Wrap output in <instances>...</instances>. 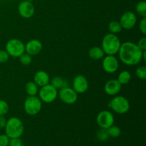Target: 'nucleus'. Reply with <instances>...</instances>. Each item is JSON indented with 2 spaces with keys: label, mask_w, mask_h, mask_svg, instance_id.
Masks as SVG:
<instances>
[{
  "label": "nucleus",
  "mask_w": 146,
  "mask_h": 146,
  "mask_svg": "<svg viewBox=\"0 0 146 146\" xmlns=\"http://www.w3.org/2000/svg\"><path fill=\"white\" fill-rule=\"evenodd\" d=\"M38 98L45 104H51L58 97V90L51 84H47L38 90Z\"/></svg>",
  "instance_id": "0eeeda50"
},
{
  "label": "nucleus",
  "mask_w": 146,
  "mask_h": 146,
  "mask_svg": "<svg viewBox=\"0 0 146 146\" xmlns=\"http://www.w3.org/2000/svg\"><path fill=\"white\" fill-rule=\"evenodd\" d=\"M10 138L6 134L0 135V146H9Z\"/></svg>",
  "instance_id": "c85d7f7f"
},
{
  "label": "nucleus",
  "mask_w": 146,
  "mask_h": 146,
  "mask_svg": "<svg viewBox=\"0 0 146 146\" xmlns=\"http://www.w3.org/2000/svg\"><path fill=\"white\" fill-rule=\"evenodd\" d=\"M108 107L116 113L125 114L130 110V103L125 97L117 96L109 101Z\"/></svg>",
  "instance_id": "20e7f679"
},
{
  "label": "nucleus",
  "mask_w": 146,
  "mask_h": 146,
  "mask_svg": "<svg viewBox=\"0 0 146 146\" xmlns=\"http://www.w3.org/2000/svg\"><path fill=\"white\" fill-rule=\"evenodd\" d=\"M19 58L20 63L24 66H29L32 62V57H31V56L26 52L21 54Z\"/></svg>",
  "instance_id": "393cba45"
},
{
  "label": "nucleus",
  "mask_w": 146,
  "mask_h": 146,
  "mask_svg": "<svg viewBox=\"0 0 146 146\" xmlns=\"http://www.w3.org/2000/svg\"><path fill=\"white\" fill-rule=\"evenodd\" d=\"M9 110V106L7 101L0 100V115H5Z\"/></svg>",
  "instance_id": "bb28decb"
},
{
  "label": "nucleus",
  "mask_w": 146,
  "mask_h": 146,
  "mask_svg": "<svg viewBox=\"0 0 146 146\" xmlns=\"http://www.w3.org/2000/svg\"><path fill=\"white\" fill-rule=\"evenodd\" d=\"M34 82L40 87L47 85L50 82L49 75L44 71H36L34 76Z\"/></svg>",
  "instance_id": "dca6fc26"
},
{
  "label": "nucleus",
  "mask_w": 146,
  "mask_h": 146,
  "mask_svg": "<svg viewBox=\"0 0 146 146\" xmlns=\"http://www.w3.org/2000/svg\"><path fill=\"white\" fill-rule=\"evenodd\" d=\"M9 58V55L6 50H0V64L6 63Z\"/></svg>",
  "instance_id": "cd10ccee"
},
{
  "label": "nucleus",
  "mask_w": 146,
  "mask_h": 146,
  "mask_svg": "<svg viewBox=\"0 0 146 146\" xmlns=\"http://www.w3.org/2000/svg\"><path fill=\"white\" fill-rule=\"evenodd\" d=\"M135 11L137 14L142 18L146 17V2L145 1H141L135 6Z\"/></svg>",
  "instance_id": "4be33fe9"
},
{
  "label": "nucleus",
  "mask_w": 146,
  "mask_h": 146,
  "mask_svg": "<svg viewBox=\"0 0 146 146\" xmlns=\"http://www.w3.org/2000/svg\"><path fill=\"white\" fill-rule=\"evenodd\" d=\"M121 45V42L118 36L108 33L103 38L101 48L106 55H115L118 54Z\"/></svg>",
  "instance_id": "f03ea898"
},
{
  "label": "nucleus",
  "mask_w": 146,
  "mask_h": 146,
  "mask_svg": "<svg viewBox=\"0 0 146 146\" xmlns=\"http://www.w3.org/2000/svg\"><path fill=\"white\" fill-rule=\"evenodd\" d=\"M102 66L104 71L108 74H114L119 67V61L114 55H107L104 57Z\"/></svg>",
  "instance_id": "9b49d317"
},
{
  "label": "nucleus",
  "mask_w": 146,
  "mask_h": 146,
  "mask_svg": "<svg viewBox=\"0 0 146 146\" xmlns=\"http://www.w3.org/2000/svg\"><path fill=\"white\" fill-rule=\"evenodd\" d=\"M58 96L63 103L68 105L74 104L78 100V94L69 86L63 87L59 89Z\"/></svg>",
  "instance_id": "6e6552de"
},
{
  "label": "nucleus",
  "mask_w": 146,
  "mask_h": 146,
  "mask_svg": "<svg viewBox=\"0 0 146 146\" xmlns=\"http://www.w3.org/2000/svg\"><path fill=\"white\" fill-rule=\"evenodd\" d=\"M122 29L123 28L119 21H112L108 24V30H109L110 33H111V34H119L122 31Z\"/></svg>",
  "instance_id": "412c9836"
},
{
  "label": "nucleus",
  "mask_w": 146,
  "mask_h": 146,
  "mask_svg": "<svg viewBox=\"0 0 146 146\" xmlns=\"http://www.w3.org/2000/svg\"><path fill=\"white\" fill-rule=\"evenodd\" d=\"M26 1H30V2H32L34 0H26Z\"/></svg>",
  "instance_id": "72a5a7b5"
},
{
  "label": "nucleus",
  "mask_w": 146,
  "mask_h": 146,
  "mask_svg": "<svg viewBox=\"0 0 146 146\" xmlns=\"http://www.w3.org/2000/svg\"><path fill=\"white\" fill-rule=\"evenodd\" d=\"M40 1H43V0H40Z\"/></svg>",
  "instance_id": "f704fd0d"
},
{
  "label": "nucleus",
  "mask_w": 146,
  "mask_h": 146,
  "mask_svg": "<svg viewBox=\"0 0 146 146\" xmlns=\"http://www.w3.org/2000/svg\"><path fill=\"white\" fill-rule=\"evenodd\" d=\"M38 86L34 81H29L25 85V91L28 96H36L38 92Z\"/></svg>",
  "instance_id": "a211bd4d"
},
{
  "label": "nucleus",
  "mask_w": 146,
  "mask_h": 146,
  "mask_svg": "<svg viewBox=\"0 0 146 146\" xmlns=\"http://www.w3.org/2000/svg\"><path fill=\"white\" fill-rule=\"evenodd\" d=\"M42 108V101L36 96H28L24 101V109L27 114L29 115H36Z\"/></svg>",
  "instance_id": "423d86ee"
},
{
  "label": "nucleus",
  "mask_w": 146,
  "mask_h": 146,
  "mask_svg": "<svg viewBox=\"0 0 146 146\" xmlns=\"http://www.w3.org/2000/svg\"><path fill=\"white\" fill-rule=\"evenodd\" d=\"M136 44L141 50L145 51V50H146V37L143 36L140 38Z\"/></svg>",
  "instance_id": "2f4dec72"
},
{
  "label": "nucleus",
  "mask_w": 146,
  "mask_h": 146,
  "mask_svg": "<svg viewBox=\"0 0 146 146\" xmlns=\"http://www.w3.org/2000/svg\"><path fill=\"white\" fill-rule=\"evenodd\" d=\"M54 88L58 89H61L63 87L68 86V81H66V80H64V78H61V76H55L51 79V84Z\"/></svg>",
  "instance_id": "6ab92c4d"
},
{
  "label": "nucleus",
  "mask_w": 146,
  "mask_h": 146,
  "mask_svg": "<svg viewBox=\"0 0 146 146\" xmlns=\"http://www.w3.org/2000/svg\"><path fill=\"white\" fill-rule=\"evenodd\" d=\"M5 134L9 138H20L24 133V126L23 122L17 117H11L7 121Z\"/></svg>",
  "instance_id": "7ed1b4c3"
},
{
  "label": "nucleus",
  "mask_w": 146,
  "mask_h": 146,
  "mask_svg": "<svg viewBox=\"0 0 146 146\" xmlns=\"http://www.w3.org/2000/svg\"><path fill=\"white\" fill-rule=\"evenodd\" d=\"M122 63L127 66L138 65L143 60V51L132 41H125L121 44L118 52Z\"/></svg>",
  "instance_id": "f257e3e1"
},
{
  "label": "nucleus",
  "mask_w": 146,
  "mask_h": 146,
  "mask_svg": "<svg viewBox=\"0 0 146 146\" xmlns=\"http://www.w3.org/2000/svg\"><path fill=\"white\" fill-rule=\"evenodd\" d=\"M7 121L4 115H0V129L4 128L5 127L6 123H7Z\"/></svg>",
  "instance_id": "473e14b6"
},
{
  "label": "nucleus",
  "mask_w": 146,
  "mask_h": 146,
  "mask_svg": "<svg viewBox=\"0 0 146 146\" xmlns=\"http://www.w3.org/2000/svg\"><path fill=\"white\" fill-rule=\"evenodd\" d=\"M22 146H24V145H22Z\"/></svg>",
  "instance_id": "c9c22d12"
},
{
  "label": "nucleus",
  "mask_w": 146,
  "mask_h": 146,
  "mask_svg": "<svg viewBox=\"0 0 146 146\" xmlns=\"http://www.w3.org/2000/svg\"><path fill=\"white\" fill-rule=\"evenodd\" d=\"M96 138L101 142H105V141H108L110 137L108 133V131H107V129L100 128L96 133Z\"/></svg>",
  "instance_id": "b1692460"
},
{
  "label": "nucleus",
  "mask_w": 146,
  "mask_h": 146,
  "mask_svg": "<svg viewBox=\"0 0 146 146\" xmlns=\"http://www.w3.org/2000/svg\"><path fill=\"white\" fill-rule=\"evenodd\" d=\"M135 75L139 79L145 80L146 78V68L144 66L138 67L135 70Z\"/></svg>",
  "instance_id": "a878e982"
},
{
  "label": "nucleus",
  "mask_w": 146,
  "mask_h": 146,
  "mask_svg": "<svg viewBox=\"0 0 146 146\" xmlns=\"http://www.w3.org/2000/svg\"><path fill=\"white\" fill-rule=\"evenodd\" d=\"M18 12L22 18L30 19L34 16L35 12V7L32 2L24 0L19 4Z\"/></svg>",
  "instance_id": "ddd939ff"
},
{
  "label": "nucleus",
  "mask_w": 146,
  "mask_h": 146,
  "mask_svg": "<svg viewBox=\"0 0 146 146\" xmlns=\"http://www.w3.org/2000/svg\"><path fill=\"white\" fill-rule=\"evenodd\" d=\"M23 143L20 138H10L9 146H22Z\"/></svg>",
  "instance_id": "c756f323"
},
{
  "label": "nucleus",
  "mask_w": 146,
  "mask_h": 146,
  "mask_svg": "<svg viewBox=\"0 0 146 146\" xmlns=\"http://www.w3.org/2000/svg\"><path fill=\"white\" fill-rule=\"evenodd\" d=\"M42 48V44L38 39H31L25 44V52L31 56L38 55Z\"/></svg>",
  "instance_id": "4468645a"
},
{
  "label": "nucleus",
  "mask_w": 146,
  "mask_h": 146,
  "mask_svg": "<svg viewBox=\"0 0 146 146\" xmlns=\"http://www.w3.org/2000/svg\"><path fill=\"white\" fill-rule=\"evenodd\" d=\"M139 29L143 34H146V17L142 18L139 23Z\"/></svg>",
  "instance_id": "7c9ffc66"
},
{
  "label": "nucleus",
  "mask_w": 146,
  "mask_h": 146,
  "mask_svg": "<svg viewBox=\"0 0 146 146\" xmlns=\"http://www.w3.org/2000/svg\"><path fill=\"white\" fill-rule=\"evenodd\" d=\"M108 133L109 135V137L111 138H118L121 135V130L119 127L116 126V125H113L111 126L107 129Z\"/></svg>",
  "instance_id": "5701e85b"
},
{
  "label": "nucleus",
  "mask_w": 146,
  "mask_h": 146,
  "mask_svg": "<svg viewBox=\"0 0 146 146\" xmlns=\"http://www.w3.org/2000/svg\"><path fill=\"white\" fill-rule=\"evenodd\" d=\"M73 89L77 94H84L89 88L88 81L86 76L83 75H77L74 77L72 83Z\"/></svg>",
  "instance_id": "f8f14e48"
},
{
  "label": "nucleus",
  "mask_w": 146,
  "mask_h": 146,
  "mask_svg": "<svg viewBox=\"0 0 146 146\" xmlns=\"http://www.w3.org/2000/svg\"><path fill=\"white\" fill-rule=\"evenodd\" d=\"M132 76L131 74L128 71H122L119 74L117 80L119 81L121 85H125V84H128L131 81Z\"/></svg>",
  "instance_id": "aec40b11"
},
{
  "label": "nucleus",
  "mask_w": 146,
  "mask_h": 146,
  "mask_svg": "<svg viewBox=\"0 0 146 146\" xmlns=\"http://www.w3.org/2000/svg\"><path fill=\"white\" fill-rule=\"evenodd\" d=\"M114 121H115V118H114L113 114L109 111L104 110L98 113L97 115L96 122L101 128L108 129V128L113 125Z\"/></svg>",
  "instance_id": "1a4fd4ad"
},
{
  "label": "nucleus",
  "mask_w": 146,
  "mask_h": 146,
  "mask_svg": "<svg viewBox=\"0 0 146 146\" xmlns=\"http://www.w3.org/2000/svg\"><path fill=\"white\" fill-rule=\"evenodd\" d=\"M88 56L92 59L100 60L104 58L105 56V53L101 47L93 46L88 51Z\"/></svg>",
  "instance_id": "f3484780"
},
{
  "label": "nucleus",
  "mask_w": 146,
  "mask_h": 146,
  "mask_svg": "<svg viewBox=\"0 0 146 146\" xmlns=\"http://www.w3.org/2000/svg\"><path fill=\"white\" fill-rule=\"evenodd\" d=\"M5 50L9 56L19 58L25 52V44L19 38H11L6 44Z\"/></svg>",
  "instance_id": "39448f33"
},
{
  "label": "nucleus",
  "mask_w": 146,
  "mask_h": 146,
  "mask_svg": "<svg viewBox=\"0 0 146 146\" xmlns=\"http://www.w3.org/2000/svg\"><path fill=\"white\" fill-rule=\"evenodd\" d=\"M122 85L117 79L109 80L104 86V91L108 96H115L121 91Z\"/></svg>",
  "instance_id": "2eb2a0df"
},
{
  "label": "nucleus",
  "mask_w": 146,
  "mask_h": 146,
  "mask_svg": "<svg viewBox=\"0 0 146 146\" xmlns=\"http://www.w3.org/2000/svg\"><path fill=\"white\" fill-rule=\"evenodd\" d=\"M137 21H138V19H137L135 13L128 11H125L122 14L119 22L123 29L126 30H131L133 27H135V24H137Z\"/></svg>",
  "instance_id": "9d476101"
}]
</instances>
